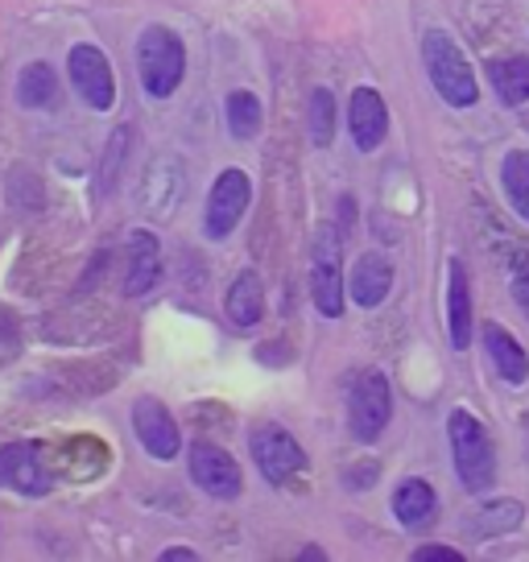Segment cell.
Listing matches in <instances>:
<instances>
[{
	"instance_id": "obj_27",
	"label": "cell",
	"mask_w": 529,
	"mask_h": 562,
	"mask_svg": "<svg viewBox=\"0 0 529 562\" xmlns=\"http://www.w3.org/2000/svg\"><path fill=\"white\" fill-rule=\"evenodd\" d=\"M178 559H194L191 546H170V550H161V562H178Z\"/></svg>"
},
{
	"instance_id": "obj_13",
	"label": "cell",
	"mask_w": 529,
	"mask_h": 562,
	"mask_svg": "<svg viewBox=\"0 0 529 562\" xmlns=\"http://www.w3.org/2000/svg\"><path fill=\"white\" fill-rule=\"evenodd\" d=\"M442 315H447V335H451V348L463 351L472 344V281H468V265L451 257L447 261V302H442Z\"/></svg>"
},
{
	"instance_id": "obj_1",
	"label": "cell",
	"mask_w": 529,
	"mask_h": 562,
	"mask_svg": "<svg viewBox=\"0 0 529 562\" xmlns=\"http://www.w3.org/2000/svg\"><path fill=\"white\" fill-rule=\"evenodd\" d=\"M447 442H451V463H455L459 484L472 492V496L493 488L496 447L488 426L476 414H468V409H451V418H447Z\"/></svg>"
},
{
	"instance_id": "obj_2",
	"label": "cell",
	"mask_w": 529,
	"mask_h": 562,
	"mask_svg": "<svg viewBox=\"0 0 529 562\" xmlns=\"http://www.w3.org/2000/svg\"><path fill=\"white\" fill-rule=\"evenodd\" d=\"M423 67H426V75H430V88L439 91L442 104H451L463 112V108H472L480 100L476 70L463 58V50H459V42L451 34L430 30V34L423 37Z\"/></svg>"
},
{
	"instance_id": "obj_19",
	"label": "cell",
	"mask_w": 529,
	"mask_h": 562,
	"mask_svg": "<svg viewBox=\"0 0 529 562\" xmlns=\"http://www.w3.org/2000/svg\"><path fill=\"white\" fill-rule=\"evenodd\" d=\"M224 306H228V318L236 323V327H257L264 315V281L252 273V269H245L240 278L228 285V299H224Z\"/></svg>"
},
{
	"instance_id": "obj_15",
	"label": "cell",
	"mask_w": 529,
	"mask_h": 562,
	"mask_svg": "<svg viewBox=\"0 0 529 562\" xmlns=\"http://www.w3.org/2000/svg\"><path fill=\"white\" fill-rule=\"evenodd\" d=\"M389 290H393V261H389L385 252H364V257L352 265L348 299H352L360 311H376V306L389 299Z\"/></svg>"
},
{
	"instance_id": "obj_23",
	"label": "cell",
	"mask_w": 529,
	"mask_h": 562,
	"mask_svg": "<svg viewBox=\"0 0 529 562\" xmlns=\"http://www.w3.org/2000/svg\"><path fill=\"white\" fill-rule=\"evenodd\" d=\"M224 112H228V133L236 140H252L261 133L264 112H261V100H257L252 91H232Z\"/></svg>"
},
{
	"instance_id": "obj_4",
	"label": "cell",
	"mask_w": 529,
	"mask_h": 562,
	"mask_svg": "<svg viewBox=\"0 0 529 562\" xmlns=\"http://www.w3.org/2000/svg\"><path fill=\"white\" fill-rule=\"evenodd\" d=\"M311 299L323 318H339L348 306V281H344V240L331 224L315 232V248H311Z\"/></svg>"
},
{
	"instance_id": "obj_22",
	"label": "cell",
	"mask_w": 529,
	"mask_h": 562,
	"mask_svg": "<svg viewBox=\"0 0 529 562\" xmlns=\"http://www.w3.org/2000/svg\"><path fill=\"white\" fill-rule=\"evenodd\" d=\"M500 191L509 207L529 224V149H509L500 161Z\"/></svg>"
},
{
	"instance_id": "obj_17",
	"label": "cell",
	"mask_w": 529,
	"mask_h": 562,
	"mask_svg": "<svg viewBox=\"0 0 529 562\" xmlns=\"http://www.w3.org/2000/svg\"><path fill=\"white\" fill-rule=\"evenodd\" d=\"M161 278V245L154 232L137 228L128 236V278H124V294L137 299V294H149Z\"/></svg>"
},
{
	"instance_id": "obj_3",
	"label": "cell",
	"mask_w": 529,
	"mask_h": 562,
	"mask_svg": "<svg viewBox=\"0 0 529 562\" xmlns=\"http://www.w3.org/2000/svg\"><path fill=\"white\" fill-rule=\"evenodd\" d=\"M137 75H142L145 95L170 100L182 88V75H187L182 37L166 25H145L142 37H137Z\"/></svg>"
},
{
	"instance_id": "obj_8",
	"label": "cell",
	"mask_w": 529,
	"mask_h": 562,
	"mask_svg": "<svg viewBox=\"0 0 529 562\" xmlns=\"http://www.w3.org/2000/svg\"><path fill=\"white\" fill-rule=\"evenodd\" d=\"M191 480L207 492V496H215V501H236V496L245 492L240 463L232 459L228 447H220V442H212V439L191 442Z\"/></svg>"
},
{
	"instance_id": "obj_25",
	"label": "cell",
	"mask_w": 529,
	"mask_h": 562,
	"mask_svg": "<svg viewBox=\"0 0 529 562\" xmlns=\"http://www.w3.org/2000/svg\"><path fill=\"white\" fill-rule=\"evenodd\" d=\"M414 559L418 562H463V554H459L455 546H418Z\"/></svg>"
},
{
	"instance_id": "obj_20",
	"label": "cell",
	"mask_w": 529,
	"mask_h": 562,
	"mask_svg": "<svg viewBox=\"0 0 529 562\" xmlns=\"http://www.w3.org/2000/svg\"><path fill=\"white\" fill-rule=\"evenodd\" d=\"M488 79H493L500 104L521 108L529 104V58L526 54H505L488 63Z\"/></svg>"
},
{
	"instance_id": "obj_21",
	"label": "cell",
	"mask_w": 529,
	"mask_h": 562,
	"mask_svg": "<svg viewBox=\"0 0 529 562\" xmlns=\"http://www.w3.org/2000/svg\"><path fill=\"white\" fill-rule=\"evenodd\" d=\"M18 100L21 108H34V112L58 104V75H54L50 63H30V67L21 70Z\"/></svg>"
},
{
	"instance_id": "obj_12",
	"label": "cell",
	"mask_w": 529,
	"mask_h": 562,
	"mask_svg": "<svg viewBox=\"0 0 529 562\" xmlns=\"http://www.w3.org/2000/svg\"><path fill=\"white\" fill-rule=\"evenodd\" d=\"M348 133L360 154H376L389 133V108L376 88H356L348 95Z\"/></svg>"
},
{
	"instance_id": "obj_5",
	"label": "cell",
	"mask_w": 529,
	"mask_h": 562,
	"mask_svg": "<svg viewBox=\"0 0 529 562\" xmlns=\"http://www.w3.org/2000/svg\"><path fill=\"white\" fill-rule=\"evenodd\" d=\"M389 418H393V389H389L385 372L364 369L348 389V430L360 442H376L385 435Z\"/></svg>"
},
{
	"instance_id": "obj_10",
	"label": "cell",
	"mask_w": 529,
	"mask_h": 562,
	"mask_svg": "<svg viewBox=\"0 0 529 562\" xmlns=\"http://www.w3.org/2000/svg\"><path fill=\"white\" fill-rule=\"evenodd\" d=\"M50 484L54 475L46 468L37 442H9V447H0V488H13L21 496H46Z\"/></svg>"
},
{
	"instance_id": "obj_9",
	"label": "cell",
	"mask_w": 529,
	"mask_h": 562,
	"mask_svg": "<svg viewBox=\"0 0 529 562\" xmlns=\"http://www.w3.org/2000/svg\"><path fill=\"white\" fill-rule=\"evenodd\" d=\"M67 70H71V88L75 95L83 100L95 112H108L116 104V75H112V63L104 58L100 46H71L67 54Z\"/></svg>"
},
{
	"instance_id": "obj_24",
	"label": "cell",
	"mask_w": 529,
	"mask_h": 562,
	"mask_svg": "<svg viewBox=\"0 0 529 562\" xmlns=\"http://www.w3.org/2000/svg\"><path fill=\"white\" fill-rule=\"evenodd\" d=\"M306 128H311V145L327 149L336 140V95L327 88L311 91V108H306Z\"/></svg>"
},
{
	"instance_id": "obj_6",
	"label": "cell",
	"mask_w": 529,
	"mask_h": 562,
	"mask_svg": "<svg viewBox=\"0 0 529 562\" xmlns=\"http://www.w3.org/2000/svg\"><path fill=\"white\" fill-rule=\"evenodd\" d=\"M248 451H252V463L261 468V475L269 484H290L294 475L306 472V451L299 447V439L285 426H273V422L252 426Z\"/></svg>"
},
{
	"instance_id": "obj_18",
	"label": "cell",
	"mask_w": 529,
	"mask_h": 562,
	"mask_svg": "<svg viewBox=\"0 0 529 562\" xmlns=\"http://www.w3.org/2000/svg\"><path fill=\"white\" fill-rule=\"evenodd\" d=\"M435 513H439V496H435V488H430L426 480L409 475V480H402V484L393 488V517L406 529H414V533L426 529L435 521Z\"/></svg>"
},
{
	"instance_id": "obj_16",
	"label": "cell",
	"mask_w": 529,
	"mask_h": 562,
	"mask_svg": "<svg viewBox=\"0 0 529 562\" xmlns=\"http://www.w3.org/2000/svg\"><path fill=\"white\" fill-rule=\"evenodd\" d=\"M521 517H526V509H521L517 496H496V501H480V505L463 513V529L472 538H480V542H488V538L513 533V529L521 526Z\"/></svg>"
},
{
	"instance_id": "obj_14",
	"label": "cell",
	"mask_w": 529,
	"mask_h": 562,
	"mask_svg": "<svg viewBox=\"0 0 529 562\" xmlns=\"http://www.w3.org/2000/svg\"><path fill=\"white\" fill-rule=\"evenodd\" d=\"M480 344L488 351V364L496 369V376L505 381V385H526L529 381V356L526 348L513 339L500 323H480Z\"/></svg>"
},
{
	"instance_id": "obj_11",
	"label": "cell",
	"mask_w": 529,
	"mask_h": 562,
	"mask_svg": "<svg viewBox=\"0 0 529 562\" xmlns=\"http://www.w3.org/2000/svg\"><path fill=\"white\" fill-rule=\"evenodd\" d=\"M133 435L154 459H175L182 451V430H178L175 414L158 397H142L133 405Z\"/></svg>"
},
{
	"instance_id": "obj_7",
	"label": "cell",
	"mask_w": 529,
	"mask_h": 562,
	"mask_svg": "<svg viewBox=\"0 0 529 562\" xmlns=\"http://www.w3.org/2000/svg\"><path fill=\"white\" fill-rule=\"evenodd\" d=\"M248 203H252V182H248L245 170H240V166L220 170L212 182V191H207V215H203L207 236H212V240L232 236V232L240 228Z\"/></svg>"
},
{
	"instance_id": "obj_26",
	"label": "cell",
	"mask_w": 529,
	"mask_h": 562,
	"mask_svg": "<svg viewBox=\"0 0 529 562\" xmlns=\"http://www.w3.org/2000/svg\"><path fill=\"white\" fill-rule=\"evenodd\" d=\"M513 299H517V306H521L529 318V261L513 269Z\"/></svg>"
}]
</instances>
